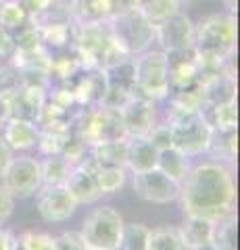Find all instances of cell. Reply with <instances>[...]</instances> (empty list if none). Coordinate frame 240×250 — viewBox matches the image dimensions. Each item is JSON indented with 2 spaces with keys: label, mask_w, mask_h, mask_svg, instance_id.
Instances as JSON below:
<instances>
[{
  "label": "cell",
  "mask_w": 240,
  "mask_h": 250,
  "mask_svg": "<svg viewBox=\"0 0 240 250\" xmlns=\"http://www.w3.org/2000/svg\"><path fill=\"white\" fill-rule=\"evenodd\" d=\"M17 46H15V40H13V34L6 29H0V57L2 59H11Z\"/></svg>",
  "instance_id": "8d00e7d4"
},
{
  "label": "cell",
  "mask_w": 240,
  "mask_h": 250,
  "mask_svg": "<svg viewBox=\"0 0 240 250\" xmlns=\"http://www.w3.org/2000/svg\"><path fill=\"white\" fill-rule=\"evenodd\" d=\"M131 96L163 100L169 96L167 59L163 50H144L134 57V90Z\"/></svg>",
  "instance_id": "3957f363"
},
{
  "label": "cell",
  "mask_w": 240,
  "mask_h": 250,
  "mask_svg": "<svg viewBox=\"0 0 240 250\" xmlns=\"http://www.w3.org/2000/svg\"><path fill=\"white\" fill-rule=\"evenodd\" d=\"M109 29L117 46H121L130 57L149 50L154 42V25L140 13V9L109 17Z\"/></svg>",
  "instance_id": "277c9868"
},
{
  "label": "cell",
  "mask_w": 240,
  "mask_h": 250,
  "mask_svg": "<svg viewBox=\"0 0 240 250\" xmlns=\"http://www.w3.org/2000/svg\"><path fill=\"white\" fill-rule=\"evenodd\" d=\"M27 21H29V15L23 9L19 0H4L0 4V27L2 29L13 31L21 25H25Z\"/></svg>",
  "instance_id": "f1b7e54d"
},
{
  "label": "cell",
  "mask_w": 240,
  "mask_h": 250,
  "mask_svg": "<svg viewBox=\"0 0 240 250\" xmlns=\"http://www.w3.org/2000/svg\"><path fill=\"white\" fill-rule=\"evenodd\" d=\"M2 184L6 190L11 192L13 198H29L40 190L42 186V175H40V161H36L34 156L21 154L13 156L9 165L2 171Z\"/></svg>",
  "instance_id": "52a82bcc"
},
{
  "label": "cell",
  "mask_w": 240,
  "mask_h": 250,
  "mask_svg": "<svg viewBox=\"0 0 240 250\" xmlns=\"http://www.w3.org/2000/svg\"><path fill=\"white\" fill-rule=\"evenodd\" d=\"M13 159V150L9 146H6V142L2 140V136H0V175H2V171L6 169V165H9V161Z\"/></svg>",
  "instance_id": "f35d334b"
},
{
  "label": "cell",
  "mask_w": 240,
  "mask_h": 250,
  "mask_svg": "<svg viewBox=\"0 0 240 250\" xmlns=\"http://www.w3.org/2000/svg\"><path fill=\"white\" fill-rule=\"evenodd\" d=\"M71 11V23H98L111 17L109 0H67Z\"/></svg>",
  "instance_id": "ffe728a7"
},
{
  "label": "cell",
  "mask_w": 240,
  "mask_h": 250,
  "mask_svg": "<svg viewBox=\"0 0 240 250\" xmlns=\"http://www.w3.org/2000/svg\"><path fill=\"white\" fill-rule=\"evenodd\" d=\"M167 123L172 125L174 148L186 156H198L207 152L211 140V125L207 123L203 113H188Z\"/></svg>",
  "instance_id": "8992f818"
},
{
  "label": "cell",
  "mask_w": 240,
  "mask_h": 250,
  "mask_svg": "<svg viewBox=\"0 0 240 250\" xmlns=\"http://www.w3.org/2000/svg\"><path fill=\"white\" fill-rule=\"evenodd\" d=\"M86 250H98V248H90V246H88V248H86Z\"/></svg>",
  "instance_id": "f6af8a7d"
},
{
  "label": "cell",
  "mask_w": 240,
  "mask_h": 250,
  "mask_svg": "<svg viewBox=\"0 0 240 250\" xmlns=\"http://www.w3.org/2000/svg\"><path fill=\"white\" fill-rule=\"evenodd\" d=\"M203 117L207 123L211 125V129H236L238 127V113H236V100L234 103H226V104H218V106H205Z\"/></svg>",
  "instance_id": "cb8c5ba5"
},
{
  "label": "cell",
  "mask_w": 240,
  "mask_h": 250,
  "mask_svg": "<svg viewBox=\"0 0 240 250\" xmlns=\"http://www.w3.org/2000/svg\"><path fill=\"white\" fill-rule=\"evenodd\" d=\"M180 202L186 215L218 221L234 210L236 182L228 163L205 161L190 167L180 182Z\"/></svg>",
  "instance_id": "6da1fadb"
},
{
  "label": "cell",
  "mask_w": 240,
  "mask_h": 250,
  "mask_svg": "<svg viewBox=\"0 0 240 250\" xmlns=\"http://www.w3.org/2000/svg\"><path fill=\"white\" fill-rule=\"evenodd\" d=\"M165 59H167V75H169V94L196 88L200 82V71H198V59L195 48L165 52Z\"/></svg>",
  "instance_id": "8fae6325"
},
{
  "label": "cell",
  "mask_w": 240,
  "mask_h": 250,
  "mask_svg": "<svg viewBox=\"0 0 240 250\" xmlns=\"http://www.w3.org/2000/svg\"><path fill=\"white\" fill-rule=\"evenodd\" d=\"M65 186H67V190L71 192V196L75 198L77 205H92V202H96L103 196L98 182H96V165L92 159H88V161L84 159L82 163L73 165Z\"/></svg>",
  "instance_id": "7c38bea8"
},
{
  "label": "cell",
  "mask_w": 240,
  "mask_h": 250,
  "mask_svg": "<svg viewBox=\"0 0 240 250\" xmlns=\"http://www.w3.org/2000/svg\"><path fill=\"white\" fill-rule=\"evenodd\" d=\"M23 88V73L19 67H15L13 62L0 67V96L11 98L13 94H17Z\"/></svg>",
  "instance_id": "4dcf8cb0"
},
{
  "label": "cell",
  "mask_w": 240,
  "mask_h": 250,
  "mask_svg": "<svg viewBox=\"0 0 240 250\" xmlns=\"http://www.w3.org/2000/svg\"><path fill=\"white\" fill-rule=\"evenodd\" d=\"M236 148H238V134L236 129H211V140H209L207 152L213 161L219 163H234L236 161Z\"/></svg>",
  "instance_id": "44dd1931"
},
{
  "label": "cell",
  "mask_w": 240,
  "mask_h": 250,
  "mask_svg": "<svg viewBox=\"0 0 240 250\" xmlns=\"http://www.w3.org/2000/svg\"><path fill=\"white\" fill-rule=\"evenodd\" d=\"M149 250H188L180 236V229L172 225L151 229L149 236Z\"/></svg>",
  "instance_id": "484cf974"
},
{
  "label": "cell",
  "mask_w": 240,
  "mask_h": 250,
  "mask_svg": "<svg viewBox=\"0 0 240 250\" xmlns=\"http://www.w3.org/2000/svg\"><path fill=\"white\" fill-rule=\"evenodd\" d=\"M19 2L23 4V9L27 11L29 19H34L36 15H40V13L46 9V6H48L50 0H19Z\"/></svg>",
  "instance_id": "74e56055"
},
{
  "label": "cell",
  "mask_w": 240,
  "mask_h": 250,
  "mask_svg": "<svg viewBox=\"0 0 240 250\" xmlns=\"http://www.w3.org/2000/svg\"><path fill=\"white\" fill-rule=\"evenodd\" d=\"M123 217L117 208L113 207H100L84 219L82 225V238L86 246L98 250H115L119 244L121 231H123Z\"/></svg>",
  "instance_id": "5b68a950"
},
{
  "label": "cell",
  "mask_w": 240,
  "mask_h": 250,
  "mask_svg": "<svg viewBox=\"0 0 240 250\" xmlns=\"http://www.w3.org/2000/svg\"><path fill=\"white\" fill-rule=\"evenodd\" d=\"M92 148V161L96 167H115L126 169L128 161V138L109 140V142H98Z\"/></svg>",
  "instance_id": "ac0fdd59"
},
{
  "label": "cell",
  "mask_w": 240,
  "mask_h": 250,
  "mask_svg": "<svg viewBox=\"0 0 240 250\" xmlns=\"http://www.w3.org/2000/svg\"><path fill=\"white\" fill-rule=\"evenodd\" d=\"M190 250H218L213 246V242H207V244H203V246H196V248H190Z\"/></svg>",
  "instance_id": "7bdbcfd3"
},
{
  "label": "cell",
  "mask_w": 240,
  "mask_h": 250,
  "mask_svg": "<svg viewBox=\"0 0 240 250\" xmlns=\"http://www.w3.org/2000/svg\"><path fill=\"white\" fill-rule=\"evenodd\" d=\"M154 42H159L161 50H188L195 42V23L186 13L177 11L172 17L154 25Z\"/></svg>",
  "instance_id": "9c48e42d"
},
{
  "label": "cell",
  "mask_w": 240,
  "mask_h": 250,
  "mask_svg": "<svg viewBox=\"0 0 240 250\" xmlns=\"http://www.w3.org/2000/svg\"><path fill=\"white\" fill-rule=\"evenodd\" d=\"M157 169H161L167 177L175 179V182H182L184 175L188 173V156L184 152H180L177 148H165V150L159 152V161H157Z\"/></svg>",
  "instance_id": "603a6c76"
},
{
  "label": "cell",
  "mask_w": 240,
  "mask_h": 250,
  "mask_svg": "<svg viewBox=\"0 0 240 250\" xmlns=\"http://www.w3.org/2000/svg\"><path fill=\"white\" fill-rule=\"evenodd\" d=\"M52 248L55 250H86L88 246L80 231H65L61 236L52 238Z\"/></svg>",
  "instance_id": "836d02e7"
},
{
  "label": "cell",
  "mask_w": 240,
  "mask_h": 250,
  "mask_svg": "<svg viewBox=\"0 0 240 250\" xmlns=\"http://www.w3.org/2000/svg\"><path fill=\"white\" fill-rule=\"evenodd\" d=\"M180 236L184 240L186 248H196L203 246L207 242L213 240V229H215V221L213 219H205V217H196V215H186L184 223L180 225Z\"/></svg>",
  "instance_id": "d6986e66"
},
{
  "label": "cell",
  "mask_w": 240,
  "mask_h": 250,
  "mask_svg": "<svg viewBox=\"0 0 240 250\" xmlns=\"http://www.w3.org/2000/svg\"><path fill=\"white\" fill-rule=\"evenodd\" d=\"M151 140V144L157 148V150H165V148H172L174 146V140H172V125L169 123H157L154 127L151 129V134L146 136Z\"/></svg>",
  "instance_id": "1f68e13d"
},
{
  "label": "cell",
  "mask_w": 240,
  "mask_h": 250,
  "mask_svg": "<svg viewBox=\"0 0 240 250\" xmlns=\"http://www.w3.org/2000/svg\"><path fill=\"white\" fill-rule=\"evenodd\" d=\"M236 223L238 221H236L234 210L215 221L211 242L218 250H236Z\"/></svg>",
  "instance_id": "d4e9b609"
},
{
  "label": "cell",
  "mask_w": 240,
  "mask_h": 250,
  "mask_svg": "<svg viewBox=\"0 0 240 250\" xmlns=\"http://www.w3.org/2000/svg\"><path fill=\"white\" fill-rule=\"evenodd\" d=\"M134 192L153 205H167L180 196V182L167 177L161 169H149L134 173Z\"/></svg>",
  "instance_id": "ba28073f"
},
{
  "label": "cell",
  "mask_w": 240,
  "mask_h": 250,
  "mask_svg": "<svg viewBox=\"0 0 240 250\" xmlns=\"http://www.w3.org/2000/svg\"><path fill=\"white\" fill-rule=\"evenodd\" d=\"M221 2H223V6L228 9L230 15H234V13H236V9H238V2H236V0H221Z\"/></svg>",
  "instance_id": "b9f144b4"
},
{
  "label": "cell",
  "mask_w": 240,
  "mask_h": 250,
  "mask_svg": "<svg viewBox=\"0 0 240 250\" xmlns=\"http://www.w3.org/2000/svg\"><path fill=\"white\" fill-rule=\"evenodd\" d=\"M151 229L142 223H126L115 250H149Z\"/></svg>",
  "instance_id": "4316f807"
},
{
  "label": "cell",
  "mask_w": 240,
  "mask_h": 250,
  "mask_svg": "<svg viewBox=\"0 0 240 250\" xmlns=\"http://www.w3.org/2000/svg\"><path fill=\"white\" fill-rule=\"evenodd\" d=\"M182 9V0H144L140 4V13L149 19L153 25L165 21Z\"/></svg>",
  "instance_id": "83f0119b"
},
{
  "label": "cell",
  "mask_w": 240,
  "mask_h": 250,
  "mask_svg": "<svg viewBox=\"0 0 240 250\" xmlns=\"http://www.w3.org/2000/svg\"><path fill=\"white\" fill-rule=\"evenodd\" d=\"M15 238L13 231L9 229H2V225H0V250H11V246L15 244Z\"/></svg>",
  "instance_id": "ab89813d"
},
{
  "label": "cell",
  "mask_w": 240,
  "mask_h": 250,
  "mask_svg": "<svg viewBox=\"0 0 240 250\" xmlns=\"http://www.w3.org/2000/svg\"><path fill=\"white\" fill-rule=\"evenodd\" d=\"M121 121L126 127V136H149L157 125L154 100L131 96L130 103L121 108Z\"/></svg>",
  "instance_id": "4fadbf2b"
},
{
  "label": "cell",
  "mask_w": 240,
  "mask_h": 250,
  "mask_svg": "<svg viewBox=\"0 0 240 250\" xmlns=\"http://www.w3.org/2000/svg\"><path fill=\"white\" fill-rule=\"evenodd\" d=\"M0 29H2V27H0Z\"/></svg>",
  "instance_id": "7dc6e473"
},
{
  "label": "cell",
  "mask_w": 240,
  "mask_h": 250,
  "mask_svg": "<svg viewBox=\"0 0 240 250\" xmlns=\"http://www.w3.org/2000/svg\"><path fill=\"white\" fill-rule=\"evenodd\" d=\"M73 165L69 163L63 154H46V159L40 163V175L42 186H61L67 182Z\"/></svg>",
  "instance_id": "7402d4cb"
},
{
  "label": "cell",
  "mask_w": 240,
  "mask_h": 250,
  "mask_svg": "<svg viewBox=\"0 0 240 250\" xmlns=\"http://www.w3.org/2000/svg\"><path fill=\"white\" fill-rule=\"evenodd\" d=\"M96 182L103 194H115L126 184V169L96 167Z\"/></svg>",
  "instance_id": "f546056e"
},
{
  "label": "cell",
  "mask_w": 240,
  "mask_h": 250,
  "mask_svg": "<svg viewBox=\"0 0 240 250\" xmlns=\"http://www.w3.org/2000/svg\"><path fill=\"white\" fill-rule=\"evenodd\" d=\"M46 90L40 88H21L17 94H13L9 100L11 106V119H25V121H38L40 108L44 104Z\"/></svg>",
  "instance_id": "2e32d148"
},
{
  "label": "cell",
  "mask_w": 240,
  "mask_h": 250,
  "mask_svg": "<svg viewBox=\"0 0 240 250\" xmlns=\"http://www.w3.org/2000/svg\"><path fill=\"white\" fill-rule=\"evenodd\" d=\"M2 2H4V0H0V4H2Z\"/></svg>",
  "instance_id": "bcb514c9"
},
{
  "label": "cell",
  "mask_w": 240,
  "mask_h": 250,
  "mask_svg": "<svg viewBox=\"0 0 240 250\" xmlns=\"http://www.w3.org/2000/svg\"><path fill=\"white\" fill-rule=\"evenodd\" d=\"M36 207L42 219L50 223H61L67 221L69 217H73L77 202L71 196V192L67 190L65 184L61 186H40V190L36 192Z\"/></svg>",
  "instance_id": "30bf717a"
},
{
  "label": "cell",
  "mask_w": 240,
  "mask_h": 250,
  "mask_svg": "<svg viewBox=\"0 0 240 250\" xmlns=\"http://www.w3.org/2000/svg\"><path fill=\"white\" fill-rule=\"evenodd\" d=\"M159 150L151 144L146 136H128V161L126 169H131L134 173L149 171L157 167Z\"/></svg>",
  "instance_id": "e0dca14e"
},
{
  "label": "cell",
  "mask_w": 240,
  "mask_h": 250,
  "mask_svg": "<svg viewBox=\"0 0 240 250\" xmlns=\"http://www.w3.org/2000/svg\"><path fill=\"white\" fill-rule=\"evenodd\" d=\"M17 240L25 246V250H55L52 248V236H48V233L25 231Z\"/></svg>",
  "instance_id": "d6a6232c"
},
{
  "label": "cell",
  "mask_w": 240,
  "mask_h": 250,
  "mask_svg": "<svg viewBox=\"0 0 240 250\" xmlns=\"http://www.w3.org/2000/svg\"><path fill=\"white\" fill-rule=\"evenodd\" d=\"M198 61L230 62L236 52V17L230 13H215L195 25L192 42Z\"/></svg>",
  "instance_id": "7a4b0ae2"
},
{
  "label": "cell",
  "mask_w": 240,
  "mask_h": 250,
  "mask_svg": "<svg viewBox=\"0 0 240 250\" xmlns=\"http://www.w3.org/2000/svg\"><path fill=\"white\" fill-rule=\"evenodd\" d=\"M198 90H200V96H203V104L205 106H218V104L234 103L236 100L234 69H228V71H221L218 75H211V77L200 80Z\"/></svg>",
  "instance_id": "5bb4252c"
},
{
  "label": "cell",
  "mask_w": 240,
  "mask_h": 250,
  "mask_svg": "<svg viewBox=\"0 0 240 250\" xmlns=\"http://www.w3.org/2000/svg\"><path fill=\"white\" fill-rule=\"evenodd\" d=\"M13 208H15V198L11 196V192L0 184V225L9 221V217L13 215Z\"/></svg>",
  "instance_id": "e575fe53"
},
{
  "label": "cell",
  "mask_w": 240,
  "mask_h": 250,
  "mask_svg": "<svg viewBox=\"0 0 240 250\" xmlns=\"http://www.w3.org/2000/svg\"><path fill=\"white\" fill-rule=\"evenodd\" d=\"M11 250H25V246H23V244H21V242H19V240H15V244L11 246Z\"/></svg>",
  "instance_id": "ee69618b"
},
{
  "label": "cell",
  "mask_w": 240,
  "mask_h": 250,
  "mask_svg": "<svg viewBox=\"0 0 240 250\" xmlns=\"http://www.w3.org/2000/svg\"><path fill=\"white\" fill-rule=\"evenodd\" d=\"M11 119V106H9V100L4 96H0V127H4V123Z\"/></svg>",
  "instance_id": "60d3db41"
},
{
  "label": "cell",
  "mask_w": 240,
  "mask_h": 250,
  "mask_svg": "<svg viewBox=\"0 0 240 250\" xmlns=\"http://www.w3.org/2000/svg\"><path fill=\"white\" fill-rule=\"evenodd\" d=\"M136 9H140V0H109L111 17H115V15L130 13V11H136Z\"/></svg>",
  "instance_id": "d590c367"
},
{
  "label": "cell",
  "mask_w": 240,
  "mask_h": 250,
  "mask_svg": "<svg viewBox=\"0 0 240 250\" xmlns=\"http://www.w3.org/2000/svg\"><path fill=\"white\" fill-rule=\"evenodd\" d=\"M38 138H40V127L34 121L9 119L4 123L2 140L11 150H32L38 146Z\"/></svg>",
  "instance_id": "9a60e30c"
}]
</instances>
